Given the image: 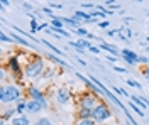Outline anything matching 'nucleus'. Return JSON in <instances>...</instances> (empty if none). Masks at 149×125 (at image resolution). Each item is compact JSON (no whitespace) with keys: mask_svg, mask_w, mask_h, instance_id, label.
Returning <instances> with one entry per match:
<instances>
[{"mask_svg":"<svg viewBox=\"0 0 149 125\" xmlns=\"http://www.w3.org/2000/svg\"><path fill=\"white\" fill-rule=\"evenodd\" d=\"M115 71H119V73H125V68H120V66H113Z\"/></svg>","mask_w":149,"mask_h":125,"instance_id":"obj_33","label":"nucleus"},{"mask_svg":"<svg viewBox=\"0 0 149 125\" xmlns=\"http://www.w3.org/2000/svg\"><path fill=\"white\" fill-rule=\"evenodd\" d=\"M39 29V24H37V20L34 17H31V32H37Z\"/></svg>","mask_w":149,"mask_h":125,"instance_id":"obj_20","label":"nucleus"},{"mask_svg":"<svg viewBox=\"0 0 149 125\" xmlns=\"http://www.w3.org/2000/svg\"><path fill=\"white\" fill-rule=\"evenodd\" d=\"M129 98H130V102H132L134 105H137L141 110H146V108H149V102H148V100L139 98V96H134V95H130Z\"/></svg>","mask_w":149,"mask_h":125,"instance_id":"obj_9","label":"nucleus"},{"mask_svg":"<svg viewBox=\"0 0 149 125\" xmlns=\"http://www.w3.org/2000/svg\"><path fill=\"white\" fill-rule=\"evenodd\" d=\"M97 106V96L93 93H85L80 96V108L81 110H93Z\"/></svg>","mask_w":149,"mask_h":125,"instance_id":"obj_4","label":"nucleus"},{"mask_svg":"<svg viewBox=\"0 0 149 125\" xmlns=\"http://www.w3.org/2000/svg\"><path fill=\"white\" fill-rule=\"evenodd\" d=\"M74 17H76V19H81L83 22H93L92 17H90V14H86L83 10H76V12H74Z\"/></svg>","mask_w":149,"mask_h":125,"instance_id":"obj_12","label":"nucleus"},{"mask_svg":"<svg viewBox=\"0 0 149 125\" xmlns=\"http://www.w3.org/2000/svg\"><path fill=\"white\" fill-rule=\"evenodd\" d=\"M20 100V90L15 85H7L0 88V102L2 103H10Z\"/></svg>","mask_w":149,"mask_h":125,"instance_id":"obj_1","label":"nucleus"},{"mask_svg":"<svg viewBox=\"0 0 149 125\" xmlns=\"http://www.w3.org/2000/svg\"><path fill=\"white\" fill-rule=\"evenodd\" d=\"M107 34H109V36H115V34H119V30H109Z\"/></svg>","mask_w":149,"mask_h":125,"instance_id":"obj_34","label":"nucleus"},{"mask_svg":"<svg viewBox=\"0 0 149 125\" xmlns=\"http://www.w3.org/2000/svg\"><path fill=\"white\" fill-rule=\"evenodd\" d=\"M10 124L12 125H31V122H29V118L26 115H22V117H17V118H12Z\"/></svg>","mask_w":149,"mask_h":125,"instance_id":"obj_11","label":"nucleus"},{"mask_svg":"<svg viewBox=\"0 0 149 125\" xmlns=\"http://www.w3.org/2000/svg\"><path fill=\"white\" fill-rule=\"evenodd\" d=\"M9 66H10V69H12V71H14V73H15V75H20V69H19V63H17V59L15 58H12L9 61Z\"/></svg>","mask_w":149,"mask_h":125,"instance_id":"obj_15","label":"nucleus"},{"mask_svg":"<svg viewBox=\"0 0 149 125\" xmlns=\"http://www.w3.org/2000/svg\"><path fill=\"white\" fill-rule=\"evenodd\" d=\"M17 113H22L24 110H27V102H19V105H17Z\"/></svg>","mask_w":149,"mask_h":125,"instance_id":"obj_18","label":"nucleus"},{"mask_svg":"<svg viewBox=\"0 0 149 125\" xmlns=\"http://www.w3.org/2000/svg\"><path fill=\"white\" fill-rule=\"evenodd\" d=\"M76 32H78V36H80V37H86V36H88V32H86V29H83V27L76 29Z\"/></svg>","mask_w":149,"mask_h":125,"instance_id":"obj_24","label":"nucleus"},{"mask_svg":"<svg viewBox=\"0 0 149 125\" xmlns=\"http://www.w3.org/2000/svg\"><path fill=\"white\" fill-rule=\"evenodd\" d=\"M29 95H31V100L41 102L42 105L46 106V98H44V95L41 93V90H37L36 86H31V88H29Z\"/></svg>","mask_w":149,"mask_h":125,"instance_id":"obj_6","label":"nucleus"},{"mask_svg":"<svg viewBox=\"0 0 149 125\" xmlns=\"http://www.w3.org/2000/svg\"><path fill=\"white\" fill-rule=\"evenodd\" d=\"M109 26H110V22H109V20H103V22H100V27H102V29H107Z\"/></svg>","mask_w":149,"mask_h":125,"instance_id":"obj_29","label":"nucleus"},{"mask_svg":"<svg viewBox=\"0 0 149 125\" xmlns=\"http://www.w3.org/2000/svg\"><path fill=\"white\" fill-rule=\"evenodd\" d=\"M42 61H41V58L39 59H34L31 64H27L26 66V76L27 78H37L42 75Z\"/></svg>","mask_w":149,"mask_h":125,"instance_id":"obj_3","label":"nucleus"},{"mask_svg":"<svg viewBox=\"0 0 149 125\" xmlns=\"http://www.w3.org/2000/svg\"><path fill=\"white\" fill-rule=\"evenodd\" d=\"M129 106H130V108H132V110H134V112H136V113H137L139 117H146V115H144V110H141L139 106H137V105H134L132 102H129Z\"/></svg>","mask_w":149,"mask_h":125,"instance_id":"obj_16","label":"nucleus"},{"mask_svg":"<svg viewBox=\"0 0 149 125\" xmlns=\"http://www.w3.org/2000/svg\"><path fill=\"white\" fill-rule=\"evenodd\" d=\"M46 27H47L46 24H41V26H39V29H37V30H44V29H46Z\"/></svg>","mask_w":149,"mask_h":125,"instance_id":"obj_36","label":"nucleus"},{"mask_svg":"<svg viewBox=\"0 0 149 125\" xmlns=\"http://www.w3.org/2000/svg\"><path fill=\"white\" fill-rule=\"evenodd\" d=\"M42 108H46V106L42 105L41 102H36V100H29L27 102V112L29 113H39Z\"/></svg>","mask_w":149,"mask_h":125,"instance_id":"obj_7","label":"nucleus"},{"mask_svg":"<svg viewBox=\"0 0 149 125\" xmlns=\"http://www.w3.org/2000/svg\"><path fill=\"white\" fill-rule=\"evenodd\" d=\"M105 5H109V7H110V12H112V10H119V9H120V5H119V3H113L112 0H107V2H105Z\"/></svg>","mask_w":149,"mask_h":125,"instance_id":"obj_21","label":"nucleus"},{"mask_svg":"<svg viewBox=\"0 0 149 125\" xmlns=\"http://www.w3.org/2000/svg\"><path fill=\"white\" fill-rule=\"evenodd\" d=\"M120 56L124 58V61L127 63V64H136V63H139L141 56H137L134 51H130V49H122L120 51Z\"/></svg>","mask_w":149,"mask_h":125,"instance_id":"obj_5","label":"nucleus"},{"mask_svg":"<svg viewBox=\"0 0 149 125\" xmlns=\"http://www.w3.org/2000/svg\"><path fill=\"white\" fill-rule=\"evenodd\" d=\"M37 125H51V122H49L47 118H39V122H37Z\"/></svg>","mask_w":149,"mask_h":125,"instance_id":"obj_26","label":"nucleus"},{"mask_svg":"<svg viewBox=\"0 0 149 125\" xmlns=\"http://www.w3.org/2000/svg\"><path fill=\"white\" fill-rule=\"evenodd\" d=\"M148 41H149V36H148Z\"/></svg>","mask_w":149,"mask_h":125,"instance_id":"obj_38","label":"nucleus"},{"mask_svg":"<svg viewBox=\"0 0 149 125\" xmlns=\"http://www.w3.org/2000/svg\"><path fill=\"white\" fill-rule=\"evenodd\" d=\"M144 76L148 78V81H149V68H146V69H144Z\"/></svg>","mask_w":149,"mask_h":125,"instance_id":"obj_35","label":"nucleus"},{"mask_svg":"<svg viewBox=\"0 0 149 125\" xmlns=\"http://www.w3.org/2000/svg\"><path fill=\"white\" fill-rule=\"evenodd\" d=\"M85 118H93V110H81L78 112V120H85Z\"/></svg>","mask_w":149,"mask_h":125,"instance_id":"obj_13","label":"nucleus"},{"mask_svg":"<svg viewBox=\"0 0 149 125\" xmlns=\"http://www.w3.org/2000/svg\"><path fill=\"white\" fill-rule=\"evenodd\" d=\"M139 63H144V64H146V63H148V58H141Z\"/></svg>","mask_w":149,"mask_h":125,"instance_id":"obj_37","label":"nucleus"},{"mask_svg":"<svg viewBox=\"0 0 149 125\" xmlns=\"http://www.w3.org/2000/svg\"><path fill=\"white\" fill-rule=\"evenodd\" d=\"M148 85H149V81H148Z\"/></svg>","mask_w":149,"mask_h":125,"instance_id":"obj_39","label":"nucleus"},{"mask_svg":"<svg viewBox=\"0 0 149 125\" xmlns=\"http://www.w3.org/2000/svg\"><path fill=\"white\" fill-rule=\"evenodd\" d=\"M0 41H2V42H9V41L12 42V37H9L5 32H0Z\"/></svg>","mask_w":149,"mask_h":125,"instance_id":"obj_23","label":"nucleus"},{"mask_svg":"<svg viewBox=\"0 0 149 125\" xmlns=\"http://www.w3.org/2000/svg\"><path fill=\"white\" fill-rule=\"evenodd\" d=\"M22 9L26 10V12H31V10H32V5H31L29 2H24V3H22Z\"/></svg>","mask_w":149,"mask_h":125,"instance_id":"obj_25","label":"nucleus"},{"mask_svg":"<svg viewBox=\"0 0 149 125\" xmlns=\"http://www.w3.org/2000/svg\"><path fill=\"white\" fill-rule=\"evenodd\" d=\"M42 12H44V14H47V15H51V19H53V17H54V15H53V9H42Z\"/></svg>","mask_w":149,"mask_h":125,"instance_id":"obj_28","label":"nucleus"},{"mask_svg":"<svg viewBox=\"0 0 149 125\" xmlns=\"http://www.w3.org/2000/svg\"><path fill=\"white\" fill-rule=\"evenodd\" d=\"M127 85H129V86H134V88H142L141 86V83L139 81H136V79H127Z\"/></svg>","mask_w":149,"mask_h":125,"instance_id":"obj_22","label":"nucleus"},{"mask_svg":"<svg viewBox=\"0 0 149 125\" xmlns=\"http://www.w3.org/2000/svg\"><path fill=\"white\" fill-rule=\"evenodd\" d=\"M34 125H37V124H34Z\"/></svg>","mask_w":149,"mask_h":125,"instance_id":"obj_40","label":"nucleus"},{"mask_svg":"<svg viewBox=\"0 0 149 125\" xmlns=\"http://www.w3.org/2000/svg\"><path fill=\"white\" fill-rule=\"evenodd\" d=\"M49 24H51V27H56V29H63V19H59V17H53V19L49 20Z\"/></svg>","mask_w":149,"mask_h":125,"instance_id":"obj_14","label":"nucleus"},{"mask_svg":"<svg viewBox=\"0 0 149 125\" xmlns=\"http://www.w3.org/2000/svg\"><path fill=\"white\" fill-rule=\"evenodd\" d=\"M49 7H51V9H63V5H61V3H53V2L49 3Z\"/></svg>","mask_w":149,"mask_h":125,"instance_id":"obj_27","label":"nucleus"},{"mask_svg":"<svg viewBox=\"0 0 149 125\" xmlns=\"http://www.w3.org/2000/svg\"><path fill=\"white\" fill-rule=\"evenodd\" d=\"M47 58H49V59H53V61H54V63H59V64H61V66H66V68H70V64H68V63H66V61H61V59H59V58H56V56H53V54H49V56H47Z\"/></svg>","mask_w":149,"mask_h":125,"instance_id":"obj_17","label":"nucleus"},{"mask_svg":"<svg viewBox=\"0 0 149 125\" xmlns=\"http://www.w3.org/2000/svg\"><path fill=\"white\" fill-rule=\"evenodd\" d=\"M97 122L93 120V118H85V120H78V124L76 125H95Z\"/></svg>","mask_w":149,"mask_h":125,"instance_id":"obj_19","label":"nucleus"},{"mask_svg":"<svg viewBox=\"0 0 149 125\" xmlns=\"http://www.w3.org/2000/svg\"><path fill=\"white\" fill-rule=\"evenodd\" d=\"M81 7H85V9H93V10H95V5H93V3H83Z\"/></svg>","mask_w":149,"mask_h":125,"instance_id":"obj_32","label":"nucleus"},{"mask_svg":"<svg viewBox=\"0 0 149 125\" xmlns=\"http://www.w3.org/2000/svg\"><path fill=\"white\" fill-rule=\"evenodd\" d=\"M100 51H105V52L109 51V52H112V56H119L120 54V51L115 48L113 44H107V42H103L102 46H100Z\"/></svg>","mask_w":149,"mask_h":125,"instance_id":"obj_10","label":"nucleus"},{"mask_svg":"<svg viewBox=\"0 0 149 125\" xmlns=\"http://www.w3.org/2000/svg\"><path fill=\"white\" fill-rule=\"evenodd\" d=\"M110 118V110L105 103H98L93 108V120L95 122H105Z\"/></svg>","mask_w":149,"mask_h":125,"instance_id":"obj_2","label":"nucleus"},{"mask_svg":"<svg viewBox=\"0 0 149 125\" xmlns=\"http://www.w3.org/2000/svg\"><path fill=\"white\" fill-rule=\"evenodd\" d=\"M70 98H71V93H70V90L68 88H59L58 90V102L61 103V105H65L70 102Z\"/></svg>","mask_w":149,"mask_h":125,"instance_id":"obj_8","label":"nucleus"},{"mask_svg":"<svg viewBox=\"0 0 149 125\" xmlns=\"http://www.w3.org/2000/svg\"><path fill=\"white\" fill-rule=\"evenodd\" d=\"M88 51H90V52H93V54H98V52H100V48H93V46H92Z\"/></svg>","mask_w":149,"mask_h":125,"instance_id":"obj_30","label":"nucleus"},{"mask_svg":"<svg viewBox=\"0 0 149 125\" xmlns=\"http://www.w3.org/2000/svg\"><path fill=\"white\" fill-rule=\"evenodd\" d=\"M107 61H109V63H112V64H113V63L117 61V56H107Z\"/></svg>","mask_w":149,"mask_h":125,"instance_id":"obj_31","label":"nucleus"}]
</instances>
